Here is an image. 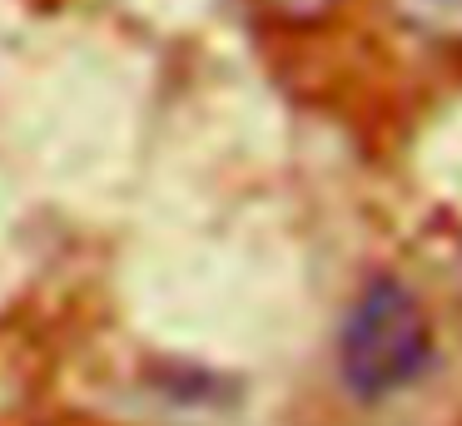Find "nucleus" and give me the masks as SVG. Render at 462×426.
I'll list each match as a JSON object with an SVG mask.
<instances>
[{
  "label": "nucleus",
  "instance_id": "obj_1",
  "mask_svg": "<svg viewBox=\"0 0 462 426\" xmlns=\"http://www.w3.org/2000/svg\"><path fill=\"white\" fill-rule=\"evenodd\" d=\"M438 357V327H432L422 297L398 273H373L343 307L338 337H333V367L353 402H393L428 376Z\"/></svg>",
  "mask_w": 462,
  "mask_h": 426
},
{
  "label": "nucleus",
  "instance_id": "obj_2",
  "mask_svg": "<svg viewBox=\"0 0 462 426\" xmlns=\"http://www.w3.org/2000/svg\"><path fill=\"white\" fill-rule=\"evenodd\" d=\"M402 35L428 50H462V0H388Z\"/></svg>",
  "mask_w": 462,
  "mask_h": 426
},
{
  "label": "nucleus",
  "instance_id": "obj_3",
  "mask_svg": "<svg viewBox=\"0 0 462 426\" xmlns=\"http://www.w3.org/2000/svg\"><path fill=\"white\" fill-rule=\"evenodd\" d=\"M244 5H249L263 25L303 35V30H323L348 0H244Z\"/></svg>",
  "mask_w": 462,
  "mask_h": 426
}]
</instances>
